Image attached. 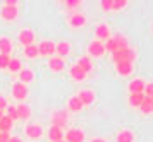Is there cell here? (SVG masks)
Returning a JSON list of instances; mask_svg holds the SVG:
<instances>
[{
    "label": "cell",
    "instance_id": "5b68a950",
    "mask_svg": "<svg viewBox=\"0 0 153 142\" xmlns=\"http://www.w3.org/2000/svg\"><path fill=\"white\" fill-rule=\"evenodd\" d=\"M88 52H90V55H93V57H102V55L105 53V46H103V43L102 41H91L90 43V46H88Z\"/></svg>",
    "mask_w": 153,
    "mask_h": 142
},
{
    "label": "cell",
    "instance_id": "e575fe53",
    "mask_svg": "<svg viewBox=\"0 0 153 142\" xmlns=\"http://www.w3.org/2000/svg\"><path fill=\"white\" fill-rule=\"evenodd\" d=\"M100 5H102L103 10H112V0H102Z\"/></svg>",
    "mask_w": 153,
    "mask_h": 142
},
{
    "label": "cell",
    "instance_id": "ac0fdd59",
    "mask_svg": "<svg viewBox=\"0 0 153 142\" xmlns=\"http://www.w3.org/2000/svg\"><path fill=\"white\" fill-rule=\"evenodd\" d=\"M12 50V43L9 38H0V55H9Z\"/></svg>",
    "mask_w": 153,
    "mask_h": 142
},
{
    "label": "cell",
    "instance_id": "f1b7e54d",
    "mask_svg": "<svg viewBox=\"0 0 153 142\" xmlns=\"http://www.w3.org/2000/svg\"><path fill=\"white\" fill-rule=\"evenodd\" d=\"M114 40H115V43H117V48H119V50H126V48H129V43H127V40H126L124 36L115 34V36H114Z\"/></svg>",
    "mask_w": 153,
    "mask_h": 142
},
{
    "label": "cell",
    "instance_id": "ab89813d",
    "mask_svg": "<svg viewBox=\"0 0 153 142\" xmlns=\"http://www.w3.org/2000/svg\"><path fill=\"white\" fill-rule=\"evenodd\" d=\"M16 4H17L16 0H7V2H5V5H9V7H16Z\"/></svg>",
    "mask_w": 153,
    "mask_h": 142
},
{
    "label": "cell",
    "instance_id": "52a82bcc",
    "mask_svg": "<svg viewBox=\"0 0 153 142\" xmlns=\"http://www.w3.org/2000/svg\"><path fill=\"white\" fill-rule=\"evenodd\" d=\"M0 15L4 17V21H14L17 17V5L16 7H9V5H4L2 10H0Z\"/></svg>",
    "mask_w": 153,
    "mask_h": 142
},
{
    "label": "cell",
    "instance_id": "484cf974",
    "mask_svg": "<svg viewBox=\"0 0 153 142\" xmlns=\"http://www.w3.org/2000/svg\"><path fill=\"white\" fill-rule=\"evenodd\" d=\"M71 77H72L74 81H83L84 77H86V74H84L77 65H74V67H71Z\"/></svg>",
    "mask_w": 153,
    "mask_h": 142
},
{
    "label": "cell",
    "instance_id": "f546056e",
    "mask_svg": "<svg viewBox=\"0 0 153 142\" xmlns=\"http://www.w3.org/2000/svg\"><path fill=\"white\" fill-rule=\"evenodd\" d=\"M24 55H26L28 58H35V57H38V46H36V45L24 46Z\"/></svg>",
    "mask_w": 153,
    "mask_h": 142
},
{
    "label": "cell",
    "instance_id": "5bb4252c",
    "mask_svg": "<svg viewBox=\"0 0 153 142\" xmlns=\"http://www.w3.org/2000/svg\"><path fill=\"white\" fill-rule=\"evenodd\" d=\"M69 52H71V45L67 41H62V43L55 45V53L59 55V58H60V57H65Z\"/></svg>",
    "mask_w": 153,
    "mask_h": 142
},
{
    "label": "cell",
    "instance_id": "6da1fadb",
    "mask_svg": "<svg viewBox=\"0 0 153 142\" xmlns=\"http://www.w3.org/2000/svg\"><path fill=\"white\" fill-rule=\"evenodd\" d=\"M136 58V53L132 52L131 48H126V50H117L112 53V60L115 63H120V62H127V63H132V60Z\"/></svg>",
    "mask_w": 153,
    "mask_h": 142
},
{
    "label": "cell",
    "instance_id": "74e56055",
    "mask_svg": "<svg viewBox=\"0 0 153 142\" xmlns=\"http://www.w3.org/2000/svg\"><path fill=\"white\" fill-rule=\"evenodd\" d=\"M79 4H81L79 0H67V2H65V5L67 7H77Z\"/></svg>",
    "mask_w": 153,
    "mask_h": 142
},
{
    "label": "cell",
    "instance_id": "836d02e7",
    "mask_svg": "<svg viewBox=\"0 0 153 142\" xmlns=\"http://www.w3.org/2000/svg\"><path fill=\"white\" fill-rule=\"evenodd\" d=\"M9 62H10V57L9 55H0V68H7Z\"/></svg>",
    "mask_w": 153,
    "mask_h": 142
},
{
    "label": "cell",
    "instance_id": "d6a6232c",
    "mask_svg": "<svg viewBox=\"0 0 153 142\" xmlns=\"http://www.w3.org/2000/svg\"><path fill=\"white\" fill-rule=\"evenodd\" d=\"M7 116L14 122V120H19V116H17V110L16 106H7Z\"/></svg>",
    "mask_w": 153,
    "mask_h": 142
},
{
    "label": "cell",
    "instance_id": "d590c367",
    "mask_svg": "<svg viewBox=\"0 0 153 142\" xmlns=\"http://www.w3.org/2000/svg\"><path fill=\"white\" fill-rule=\"evenodd\" d=\"M145 91H146V96H148V98H152V99H153V82H150V84H146V86H145Z\"/></svg>",
    "mask_w": 153,
    "mask_h": 142
},
{
    "label": "cell",
    "instance_id": "e0dca14e",
    "mask_svg": "<svg viewBox=\"0 0 153 142\" xmlns=\"http://www.w3.org/2000/svg\"><path fill=\"white\" fill-rule=\"evenodd\" d=\"M12 129V120L7 115H4L0 118V132L2 134H9V130Z\"/></svg>",
    "mask_w": 153,
    "mask_h": 142
},
{
    "label": "cell",
    "instance_id": "f6af8a7d",
    "mask_svg": "<svg viewBox=\"0 0 153 142\" xmlns=\"http://www.w3.org/2000/svg\"><path fill=\"white\" fill-rule=\"evenodd\" d=\"M59 142H65V141H59Z\"/></svg>",
    "mask_w": 153,
    "mask_h": 142
},
{
    "label": "cell",
    "instance_id": "b9f144b4",
    "mask_svg": "<svg viewBox=\"0 0 153 142\" xmlns=\"http://www.w3.org/2000/svg\"><path fill=\"white\" fill-rule=\"evenodd\" d=\"M91 142H105V141H103V139H100V137H97V139H93Z\"/></svg>",
    "mask_w": 153,
    "mask_h": 142
},
{
    "label": "cell",
    "instance_id": "60d3db41",
    "mask_svg": "<svg viewBox=\"0 0 153 142\" xmlns=\"http://www.w3.org/2000/svg\"><path fill=\"white\" fill-rule=\"evenodd\" d=\"M9 142H22V139H19V137H10Z\"/></svg>",
    "mask_w": 153,
    "mask_h": 142
},
{
    "label": "cell",
    "instance_id": "277c9868",
    "mask_svg": "<svg viewBox=\"0 0 153 142\" xmlns=\"http://www.w3.org/2000/svg\"><path fill=\"white\" fill-rule=\"evenodd\" d=\"M65 142H83L84 141V132L79 129H71L65 134Z\"/></svg>",
    "mask_w": 153,
    "mask_h": 142
},
{
    "label": "cell",
    "instance_id": "83f0119b",
    "mask_svg": "<svg viewBox=\"0 0 153 142\" xmlns=\"http://www.w3.org/2000/svg\"><path fill=\"white\" fill-rule=\"evenodd\" d=\"M9 70L10 72H21L22 70V65H21V60H17V58H10L9 62Z\"/></svg>",
    "mask_w": 153,
    "mask_h": 142
},
{
    "label": "cell",
    "instance_id": "d4e9b609",
    "mask_svg": "<svg viewBox=\"0 0 153 142\" xmlns=\"http://www.w3.org/2000/svg\"><path fill=\"white\" fill-rule=\"evenodd\" d=\"M132 141H134V135L129 130H122V132L117 134V142H132Z\"/></svg>",
    "mask_w": 153,
    "mask_h": 142
},
{
    "label": "cell",
    "instance_id": "ee69618b",
    "mask_svg": "<svg viewBox=\"0 0 153 142\" xmlns=\"http://www.w3.org/2000/svg\"><path fill=\"white\" fill-rule=\"evenodd\" d=\"M152 113H153V104H152Z\"/></svg>",
    "mask_w": 153,
    "mask_h": 142
},
{
    "label": "cell",
    "instance_id": "30bf717a",
    "mask_svg": "<svg viewBox=\"0 0 153 142\" xmlns=\"http://www.w3.org/2000/svg\"><path fill=\"white\" fill-rule=\"evenodd\" d=\"M77 98L81 99V103H83V106L86 104H91V103L95 101V93L93 91H88V89H84V91H81L79 94H77Z\"/></svg>",
    "mask_w": 153,
    "mask_h": 142
},
{
    "label": "cell",
    "instance_id": "2e32d148",
    "mask_svg": "<svg viewBox=\"0 0 153 142\" xmlns=\"http://www.w3.org/2000/svg\"><path fill=\"white\" fill-rule=\"evenodd\" d=\"M67 108H69L71 111H81V110H83V103H81V99H79L77 96H72L69 99V103H67Z\"/></svg>",
    "mask_w": 153,
    "mask_h": 142
},
{
    "label": "cell",
    "instance_id": "7c38bea8",
    "mask_svg": "<svg viewBox=\"0 0 153 142\" xmlns=\"http://www.w3.org/2000/svg\"><path fill=\"white\" fill-rule=\"evenodd\" d=\"M48 137L52 142H59V141H64V132L62 129H59V127H55V125H52L48 130Z\"/></svg>",
    "mask_w": 153,
    "mask_h": 142
},
{
    "label": "cell",
    "instance_id": "ffe728a7",
    "mask_svg": "<svg viewBox=\"0 0 153 142\" xmlns=\"http://www.w3.org/2000/svg\"><path fill=\"white\" fill-rule=\"evenodd\" d=\"M117 72L120 75L132 74V63H127V62H120V63H117Z\"/></svg>",
    "mask_w": 153,
    "mask_h": 142
},
{
    "label": "cell",
    "instance_id": "4316f807",
    "mask_svg": "<svg viewBox=\"0 0 153 142\" xmlns=\"http://www.w3.org/2000/svg\"><path fill=\"white\" fill-rule=\"evenodd\" d=\"M152 104H153V99L152 98H148V96H145V99H143V103H141V111L143 113H152Z\"/></svg>",
    "mask_w": 153,
    "mask_h": 142
},
{
    "label": "cell",
    "instance_id": "603a6c76",
    "mask_svg": "<svg viewBox=\"0 0 153 142\" xmlns=\"http://www.w3.org/2000/svg\"><path fill=\"white\" fill-rule=\"evenodd\" d=\"M69 24L72 27H81V26L86 24V17H84V15H79V14H77V15H72L69 19Z\"/></svg>",
    "mask_w": 153,
    "mask_h": 142
},
{
    "label": "cell",
    "instance_id": "7bdbcfd3",
    "mask_svg": "<svg viewBox=\"0 0 153 142\" xmlns=\"http://www.w3.org/2000/svg\"><path fill=\"white\" fill-rule=\"evenodd\" d=\"M2 116H4V113H2V111H0V118H2Z\"/></svg>",
    "mask_w": 153,
    "mask_h": 142
},
{
    "label": "cell",
    "instance_id": "1f68e13d",
    "mask_svg": "<svg viewBox=\"0 0 153 142\" xmlns=\"http://www.w3.org/2000/svg\"><path fill=\"white\" fill-rule=\"evenodd\" d=\"M127 5V0H112V10H120Z\"/></svg>",
    "mask_w": 153,
    "mask_h": 142
},
{
    "label": "cell",
    "instance_id": "f35d334b",
    "mask_svg": "<svg viewBox=\"0 0 153 142\" xmlns=\"http://www.w3.org/2000/svg\"><path fill=\"white\" fill-rule=\"evenodd\" d=\"M9 139H10L9 134H2V132H0V142H9Z\"/></svg>",
    "mask_w": 153,
    "mask_h": 142
},
{
    "label": "cell",
    "instance_id": "4fadbf2b",
    "mask_svg": "<svg viewBox=\"0 0 153 142\" xmlns=\"http://www.w3.org/2000/svg\"><path fill=\"white\" fill-rule=\"evenodd\" d=\"M95 34H97L98 41L100 40H108V38H110V29L105 26V24H100V26L95 29Z\"/></svg>",
    "mask_w": 153,
    "mask_h": 142
},
{
    "label": "cell",
    "instance_id": "d6986e66",
    "mask_svg": "<svg viewBox=\"0 0 153 142\" xmlns=\"http://www.w3.org/2000/svg\"><path fill=\"white\" fill-rule=\"evenodd\" d=\"M145 99V94L143 93H136V94H131L129 96V104L134 106V108H139L141 106V103Z\"/></svg>",
    "mask_w": 153,
    "mask_h": 142
},
{
    "label": "cell",
    "instance_id": "44dd1931",
    "mask_svg": "<svg viewBox=\"0 0 153 142\" xmlns=\"http://www.w3.org/2000/svg\"><path fill=\"white\" fill-rule=\"evenodd\" d=\"M77 67L81 68L84 74H88V72L91 70V60L88 58V57H81L79 62H77Z\"/></svg>",
    "mask_w": 153,
    "mask_h": 142
},
{
    "label": "cell",
    "instance_id": "9a60e30c",
    "mask_svg": "<svg viewBox=\"0 0 153 142\" xmlns=\"http://www.w3.org/2000/svg\"><path fill=\"white\" fill-rule=\"evenodd\" d=\"M48 67L52 68L53 72H60V70H64V58H59V57H55V58H50Z\"/></svg>",
    "mask_w": 153,
    "mask_h": 142
},
{
    "label": "cell",
    "instance_id": "7a4b0ae2",
    "mask_svg": "<svg viewBox=\"0 0 153 142\" xmlns=\"http://www.w3.org/2000/svg\"><path fill=\"white\" fill-rule=\"evenodd\" d=\"M67 116H69V113H67L65 110H60V111H55V113L52 115V123H53L55 127H59V129H62L64 125L67 123Z\"/></svg>",
    "mask_w": 153,
    "mask_h": 142
},
{
    "label": "cell",
    "instance_id": "cb8c5ba5",
    "mask_svg": "<svg viewBox=\"0 0 153 142\" xmlns=\"http://www.w3.org/2000/svg\"><path fill=\"white\" fill-rule=\"evenodd\" d=\"M16 110H17V116H19V118H22V120L29 118V115H31V108H29L28 104H19Z\"/></svg>",
    "mask_w": 153,
    "mask_h": 142
},
{
    "label": "cell",
    "instance_id": "9c48e42d",
    "mask_svg": "<svg viewBox=\"0 0 153 142\" xmlns=\"http://www.w3.org/2000/svg\"><path fill=\"white\" fill-rule=\"evenodd\" d=\"M145 81L143 79H134V81H131L129 82V91H131V94H136V93H143L145 91Z\"/></svg>",
    "mask_w": 153,
    "mask_h": 142
},
{
    "label": "cell",
    "instance_id": "8992f818",
    "mask_svg": "<svg viewBox=\"0 0 153 142\" xmlns=\"http://www.w3.org/2000/svg\"><path fill=\"white\" fill-rule=\"evenodd\" d=\"M12 96H14L16 99H24L28 96V88L22 82H16L14 86H12Z\"/></svg>",
    "mask_w": 153,
    "mask_h": 142
},
{
    "label": "cell",
    "instance_id": "4dcf8cb0",
    "mask_svg": "<svg viewBox=\"0 0 153 142\" xmlns=\"http://www.w3.org/2000/svg\"><path fill=\"white\" fill-rule=\"evenodd\" d=\"M103 46H105V50H108V52H112V53L119 50V48H117V43H115V40H114V38H108Z\"/></svg>",
    "mask_w": 153,
    "mask_h": 142
},
{
    "label": "cell",
    "instance_id": "7402d4cb",
    "mask_svg": "<svg viewBox=\"0 0 153 142\" xmlns=\"http://www.w3.org/2000/svg\"><path fill=\"white\" fill-rule=\"evenodd\" d=\"M19 79H21L22 84H26V82H31L35 79V74H33L29 68H22L21 72H19Z\"/></svg>",
    "mask_w": 153,
    "mask_h": 142
},
{
    "label": "cell",
    "instance_id": "8d00e7d4",
    "mask_svg": "<svg viewBox=\"0 0 153 142\" xmlns=\"http://www.w3.org/2000/svg\"><path fill=\"white\" fill-rule=\"evenodd\" d=\"M5 108H7V101H5L4 96H0V111H4Z\"/></svg>",
    "mask_w": 153,
    "mask_h": 142
},
{
    "label": "cell",
    "instance_id": "3957f363",
    "mask_svg": "<svg viewBox=\"0 0 153 142\" xmlns=\"http://www.w3.org/2000/svg\"><path fill=\"white\" fill-rule=\"evenodd\" d=\"M36 46H38V55H47V57H50V55L55 53V43L53 41H42Z\"/></svg>",
    "mask_w": 153,
    "mask_h": 142
},
{
    "label": "cell",
    "instance_id": "ba28073f",
    "mask_svg": "<svg viewBox=\"0 0 153 142\" xmlns=\"http://www.w3.org/2000/svg\"><path fill=\"white\" fill-rule=\"evenodd\" d=\"M19 41H21L24 46L33 45V41H35V33H33L31 29H24V31H21V34H19Z\"/></svg>",
    "mask_w": 153,
    "mask_h": 142
},
{
    "label": "cell",
    "instance_id": "8fae6325",
    "mask_svg": "<svg viewBox=\"0 0 153 142\" xmlns=\"http://www.w3.org/2000/svg\"><path fill=\"white\" fill-rule=\"evenodd\" d=\"M26 135L31 137V139H38V137L43 135V129L40 127V125H28L26 127Z\"/></svg>",
    "mask_w": 153,
    "mask_h": 142
}]
</instances>
